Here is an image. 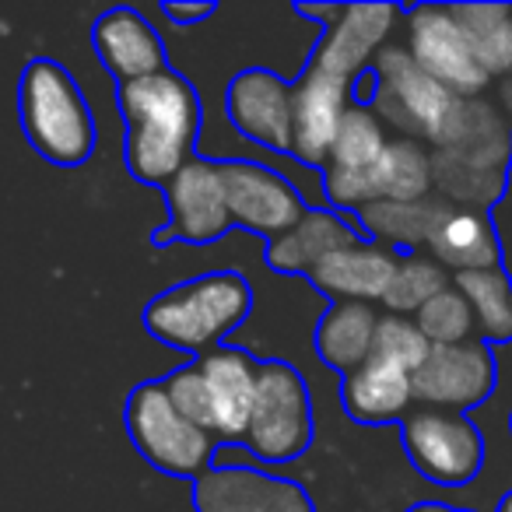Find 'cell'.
<instances>
[{
	"label": "cell",
	"mask_w": 512,
	"mask_h": 512,
	"mask_svg": "<svg viewBox=\"0 0 512 512\" xmlns=\"http://www.w3.org/2000/svg\"><path fill=\"white\" fill-rule=\"evenodd\" d=\"M249 449L267 463H288L313 442V400L299 369L288 362H260L256 397L242 435Z\"/></svg>",
	"instance_id": "5"
},
{
	"label": "cell",
	"mask_w": 512,
	"mask_h": 512,
	"mask_svg": "<svg viewBox=\"0 0 512 512\" xmlns=\"http://www.w3.org/2000/svg\"><path fill=\"white\" fill-rule=\"evenodd\" d=\"M453 288L470 302L477 337H481L488 348H505V344H512V278L505 267L453 274Z\"/></svg>",
	"instance_id": "25"
},
{
	"label": "cell",
	"mask_w": 512,
	"mask_h": 512,
	"mask_svg": "<svg viewBox=\"0 0 512 512\" xmlns=\"http://www.w3.org/2000/svg\"><path fill=\"white\" fill-rule=\"evenodd\" d=\"M127 432L137 453L172 477H200L214 456V435L172 407L165 379H151L130 393Z\"/></svg>",
	"instance_id": "4"
},
{
	"label": "cell",
	"mask_w": 512,
	"mask_h": 512,
	"mask_svg": "<svg viewBox=\"0 0 512 512\" xmlns=\"http://www.w3.org/2000/svg\"><path fill=\"white\" fill-rule=\"evenodd\" d=\"M495 95H498V109H502V116L512 123V78L509 81H498Z\"/></svg>",
	"instance_id": "33"
},
{
	"label": "cell",
	"mask_w": 512,
	"mask_h": 512,
	"mask_svg": "<svg viewBox=\"0 0 512 512\" xmlns=\"http://www.w3.org/2000/svg\"><path fill=\"white\" fill-rule=\"evenodd\" d=\"M407 512H467V509H456V505H446V502H418Z\"/></svg>",
	"instance_id": "34"
},
{
	"label": "cell",
	"mask_w": 512,
	"mask_h": 512,
	"mask_svg": "<svg viewBox=\"0 0 512 512\" xmlns=\"http://www.w3.org/2000/svg\"><path fill=\"white\" fill-rule=\"evenodd\" d=\"M29 144L53 165H81L95 151V120L81 88L57 60H32L18 85Z\"/></svg>",
	"instance_id": "3"
},
{
	"label": "cell",
	"mask_w": 512,
	"mask_h": 512,
	"mask_svg": "<svg viewBox=\"0 0 512 512\" xmlns=\"http://www.w3.org/2000/svg\"><path fill=\"white\" fill-rule=\"evenodd\" d=\"M414 323L421 327V334L428 337L432 348H449V344H467L477 341V323L474 309L463 299L456 288H446L442 295H435L428 306L418 309Z\"/></svg>",
	"instance_id": "29"
},
{
	"label": "cell",
	"mask_w": 512,
	"mask_h": 512,
	"mask_svg": "<svg viewBox=\"0 0 512 512\" xmlns=\"http://www.w3.org/2000/svg\"><path fill=\"white\" fill-rule=\"evenodd\" d=\"M407 53L456 99H481L491 88L449 4H421L407 15Z\"/></svg>",
	"instance_id": "8"
},
{
	"label": "cell",
	"mask_w": 512,
	"mask_h": 512,
	"mask_svg": "<svg viewBox=\"0 0 512 512\" xmlns=\"http://www.w3.org/2000/svg\"><path fill=\"white\" fill-rule=\"evenodd\" d=\"M165 390L169 400L186 421H193L197 428L214 435V407H211V393H207V379L200 372V365H186V369L172 372L165 379Z\"/></svg>",
	"instance_id": "31"
},
{
	"label": "cell",
	"mask_w": 512,
	"mask_h": 512,
	"mask_svg": "<svg viewBox=\"0 0 512 512\" xmlns=\"http://www.w3.org/2000/svg\"><path fill=\"white\" fill-rule=\"evenodd\" d=\"M92 46L99 53L102 67L113 71L120 78V85L165 71L162 39L148 25V18L130 8L106 11L92 29Z\"/></svg>",
	"instance_id": "16"
},
{
	"label": "cell",
	"mask_w": 512,
	"mask_h": 512,
	"mask_svg": "<svg viewBox=\"0 0 512 512\" xmlns=\"http://www.w3.org/2000/svg\"><path fill=\"white\" fill-rule=\"evenodd\" d=\"M372 200H425L432 197V151L418 141H390L376 165L369 169Z\"/></svg>",
	"instance_id": "26"
},
{
	"label": "cell",
	"mask_w": 512,
	"mask_h": 512,
	"mask_svg": "<svg viewBox=\"0 0 512 512\" xmlns=\"http://www.w3.org/2000/svg\"><path fill=\"white\" fill-rule=\"evenodd\" d=\"M400 256L379 242H355L341 253L327 256L309 278L320 292H327L334 302H383L386 288L393 281Z\"/></svg>",
	"instance_id": "18"
},
{
	"label": "cell",
	"mask_w": 512,
	"mask_h": 512,
	"mask_svg": "<svg viewBox=\"0 0 512 512\" xmlns=\"http://www.w3.org/2000/svg\"><path fill=\"white\" fill-rule=\"evenodd\" d=\"M446 288H453V274L432 253H407L400 256L397 271H393V281L383 295V306L397 316H418V309L428 306Z\"/></svg>",
	"instance_id": "27"
},
{
	"label": "cell",
	"mask_w": 512,
	"mask_h": 512,
	"mask_svg": "<svg viewBox=\"0 0 512 512\" xmlns=\"http://www.w3.org/2000/svg\"><path fill=\"white\" fill-rule=\"evenodd\" d=\"M358 232L334 211H306L302 221L271 242L267 249V264L281 274H313L327 256L355 246Z\"/></svg>",
	"instance_id": "21"
},
{
	"label": "cell",
	"mask_w": 512,
	"mask_h": 512,
	"mask_svg": "<svg viewBox=\"0 0 512 512\" xmlns=\"http://www.w3.org/2000/svg\"><path fill=\"white\" fill-rule=\"evenodd\" d=\"M453 204H446L442 197H425V200H379V204L362 207V221L372 235L379 239V246L386 249H407L418 253L421 246H428L439 228V221L446 218V211Z\"/></svg>",
	"instance_id": "23"
},
{
	"label": "cell",
	"mask_w": 512,
	"mask_h": 512,
	"mask_svg": "<svg viewBox=\"0 0 512 512\" xmlns=\"http://www.w3.org/2000/svg\"><path fill=\"white\" fill-rule=\"evenodd\" d=\"M351 81L309 67L292 85V151L309 165H327L337 127L348 113Z\"/></svg>",
	"instance_id": "14"
},
{
	"label": "cell",
	"mask_w": 512,
	"mask_h": 512,
	"mask_svg": "<svg viewBox=\"0 0 512 512\" xmlns=\"http://www.w3.org/2000/svg\"><path fill=\"white\" fill-rule=\"evenodd\" d=\"M165 197H169L172 221L158 235V242H214L232 228L225 183H221V165L204 162V158H190L165 183Z\"/></svg>",
	"instance_id": "12"
},
{
	"label": "cell",
	"mask_w": 512,
	"mask_h": 512,
	"mask_svg": "<svg viewBox=\"0 0 512 512\" xmlns=\"http://www.w3.org/2000/svg\"><path fill=\"white\" fill-rule=\"evenodd\" d=\"M397 18L400 8H393V4H351V8H341L334 25H327V36H323L320 50H316L313 67L351 81L369 67V60H376V53L383 50Z\"/></svg>",
	"instance_id": "15"
},
{
	"label": "cell",
	"mask_w": 512,
	"mask_h": 512,
	"mask_svg": "<svg viewBox=\"0 0 512 512\" xmlns=\"http://www.w3.org/2000/svg\"><path fill=\"white\" fill-rule=\"evenodd\" d=\"M386 144L390 141H386L383 120L365 106H348L341 127H337L327 165H334V169H351V172L372 169V165L383 158Z\"/></svg>",
	"instance_id": "28"
},
{
	"label": "cell",
	"mask_w": 512,
	"mask_h": 512,
	"mask_svg": "<svg viewBox=\"0 0 512 512\" xmlns=\"http://www.w3.org/2000/svg\"><path fill=\"white\" fill-rule=\"evenodd\" d=\"M498 512H512V491H505L502 502H498Z\"/></svg>",
	"instance_id": "35"
},
{
	"label": "cell",
	"mask_w": 512,
	"mask_h": 512,
	"mask_svg": "<svg viewBox=\"0 0 512 512\" xmlns=\"http://www.w3.org/2000/svg\"><path fill=\"white\" fill-rule=\"evenodd\" d=\"M253 309V292L235 271H214L155 295L144 309V327L155 341L183 351H214Z\"/></svg>",
	"instance_id": "2"
},
{
	"label": "cell",
	"mask_w": 512,
	"mask_h": 512,
	"mask_svg": "<svg viewBox=\"0 0 512 512\" xmlns=\"http://www.w3.org/2000/svg\"><path fill=\"white\" fill-rule=\"evenodd\" d=\"M228 120L242 137L274 151H292V88L267 67L239 71L225 95Z\"/></svg>",
	"instance_id": "13"
},
{
	"label": "cell",
	"mask_w": 512,
	"mask_h": 512,
	"mask_svg": "<svg viewBox=\"0 0 512 512\" xmlns=\"http://www.w3.org/2000/svg\"><path fill=\"white\" fill-rule=\"evenodd\" d=\"M376 113L400 130L407 141H435L446 130V120L456 106V95L425 74L404 46H383L376 53Z\"/></svg>",
	"instance_id": "6"
},
{
	"label": "cell",
	"mask_w": 512,
	"mask_h": 512,
	"mask_svg": "<svg viewBox=\"0 0 512 512\" xmlns=\"http://www.w3.org/2000/svg\"><path fill=\"white\" fill-rule=\"evenodd\" d=\"M221 183H225L232 225L267 235L271 242L292 232L302 221V214H306L299 190L285 176L267 169V165L225 162L221 165Z\"/></svg>",
	"instance_id": "10"
},
{
	"label": "cell",
	"mask_w": 512,
	"mask_h": 512,
	"mask_svg": "<svg viewBox=\"0 0 512 512\" xmlns=\"http://www.w3.org/2000/svg\"><path fill=\"white\" fill-rule=\"evenodd\" d=\"M428 355H432V344H428V337L421 334V327L411 316H397V313L379 316L372 358H379V362H386V365H397V369L414 376V372L425 365Z\"/></svg>",
	"instance_id": "30"
},
{
	"label": "cell",
	"mask_w": 512,
	"mask_h": 512,
	"mask_svg": "<svg viewBox=\"0 0 512 512\" xmlns=\"http://www.w3.org/2000/svg\"><path fill=\"white\" fill-rule=\"evenodd\" d=\"M165 18H172L176 25H193V22H204V18L214 15L211 4H165Z\"/></svg>",
	"instance_id": "32"
},
{
	"label": "cell",
	"mask_w": 512,
	"mask_h": 512,
	"mask_svg": "<svg viewBox=\"0 0 512 512\" xmlns=\"http://www.w3.org/2000/svg\"><path fill=\"white\" fill-rule=\"evenodd\" d=\"M414 400L432 411L470 414L481 404H488L498 386L495 348L477 337L467 344H449V348H432L418 372L411 376Z\"/></svg>",
	"instance_id": "9"
},
{
	"label": "cell",
	"mask_w": 512,
	"mask_h": 512,
	"mask_svg": "<svg viewBox=\"0 0 512 512\" xmlns=\"http://www.w3.org/2000/svg\"><path fill=\"white\" fill-rule=\"evenodd\" d=\"M509 439H512V414H509Z\"/></svg>",
	"instance_id": "36"
},
{
	"label": "cell",
	"mask_w": 512,
	"mask_h": 512,
	"mask_svg": "<svg viewBox=\"0 0 512 512\" xmlns=\"http://www.w3.org/2000/svg\"><path fill=\"white\" fill-rule=\"evenodd\" d=\"M200 372L207 379L214 407V439H242L249 425V407L256 397V379H260V362L246 351L214 348L200 355Z\"/></svg>",
	"instance_id": "17"
},
{
	"label": "cell",
	"mask_w": 512,
	"mask_h": 512,
	"mask_svg": "<svg viewBox=\"0 0 512 512\" xmlns=\"http://www.w3.org/2000/svg\"><path fill=\"white\" fill-rule=\"evenodd\" d=\"M460 29L467 32L481 71L491 81L512 78V4H449Z\"/></svg>",
	"instance_id": "24"
},
{
	"label": "cell",
	"mask_w": 512,
	"mask_h": 512,
	"mask_svg": "<svg viewBox=\"0 0 512 512\" xmlns=\"http://www.w3.org/2000/svg\"><path fill=\"white\" fill-rule=\"evenodd\" d=\"M379 316L365 302H334L316 327V355L337 372H355L372 358Z\"/></svg>",
	"instance_id": "22"
},
{
	"label": "cell",
	"mask_w": 512,
	"mask_h": 512,
	"mask_svg": "<svg viewBox=\"0 0 512 512\" xmlns=\"http://www.w3.org/2000/svg\"><path fill=\"white\" fill-rule=\"evenodd\" d=\"M344 411L358 425H390V421L407 418V407L414 404L411 372L386 365L379 358H369L362 369L344 376Z\"/></svg>",
	"instance_id": "20"
},
{
	"label": "cell",
	"mask_w": 512,
	"mask_h": 512,
	"mask_svg": "<svg viewBox=\"0 0 512 512\" xmlns=\"http://www.w3.org/2000/svg\"><path fill=\"white\" fill-rule=\"evenodd\" d=\"M127 123V169L144 183H169L193 158L200 134V99L183 74H151L116 92Z\"/></svg>",
	"instance_id": "1"
},
{
	"label": "cell",
	"mask_w": 512,
	"mask_h": 512,
	"mask_svg": "<svg viewBox=\"0 0 512 512\" xmlns=\"http://www.w3.org/2000/svg\"><path fill=\"white\" fill-rule=\"evenodd\" d=\"M428 249L453 274L491 271V267H502L505 260L491 214L474 211V207H449L446 218L435 228Z\"/></svg>",
	"instance_id": "19"
},
{
	"label": "cell",
	"mask_w": 512,
	"mask_h": 512,
	"mask_svg": "<svg viewBox=\"0 0 512 512\" xmlns=\"http://www.w3.org/2000/svg\"><path fill=\"white\" fill-rule=\"evenodd\" d=\"M197 512H316L313 498L295 481L256 467L204 470L193 484Z\"/></svg>",
	"instance_id": "11"
},
{
	"label": "cell",
	"mask_w": 512,
	"mask_h": 512,
	"mask_svg": "<svg viewBox=\"0 0 512 512\" xmlns=\"http://www.w3.org/2000/svg\"><path fill=\"white\" fill-rule=\"evenodd\" d=\"M411 463L442 488H467L484 470V435L467 414L418 407L400 421Z\"/></svg>",
	"instance_id": "7"
}]
</instances>
